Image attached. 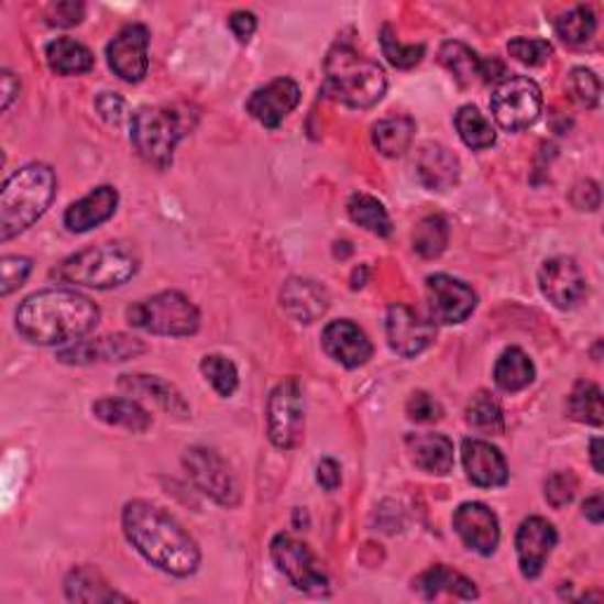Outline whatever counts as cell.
I'll use <instances>...</instances> for the list:
<instances>
[{"instance_id":"22","label":"cell","mask_w":604,"mask_h":604,"mask_svg":"<svg viewBox=\"0 0 604 604\" xmlns=\"http://www.w3.org/2000/svg\"><path fill=\"white\" fill-rule=\"evenodd\" d=\"M117 206H119V191L109 185H102L64 210V227L74 234L90 232L95 227H100L109 218H113Z\"/></svg>"},{"instance_id":"45","label":"cell","mask_w":604,"mask_h":604,"mask_svg":"<svg viewBox=\"0 0 604 604\" xmlns=\"http://www.w3.org/2000/svg\"><path fill=\"white\" fill-rule=\"evenodd\" d=\"M0 270H3V284H0V296L8 298L10 293L22 288L29 279L31 270H34V263L24 255H6L3 263H0Z\"/></svg>"},{"instance_id":"5","label":"cell","mask_w":604,"mask_h":604,"mask_svg":"<svg viewBox=\"0 0 604 604\" xmlns=\"http://www.w3.org/2000/svg\"><path fill=\"white\" fill-rule=\"evenodd\" d=\"M199 123V113L189 105L142 107L130 117V142L150 166L166 171L175 146Z\"/></svg>"},{"instance_id":"2","label":"cell","mask_w":604,"mask_h":604,"mask_svg":"<svg viewBox=\"0 0 604 604\" xmlns=\"http://www.w3.org/2000/svg\"><path fill=\"white\" fill-rule=\"evenodd\" d=\"M100 307L72 288H47L29 296L14 315L18 331L34 345H67L95 331Z\"/></svg>"},{"instance_id":"53","label":"cell","mask_w":604,"mask_h":604,"mask_svg":"<svg viewBox=\"0 0 604 604\" xmlns=\"http://www.w3.org/2000/svg\"><path fill=\"white\" fill-rule=\"evenodd\" d=\"M583 515L593 521V525H600V521L604 519V501H602V494H595L591 498H585L583 503Z\"/></svg>"},{"instance_id":"19","label":"cell","mask_w":604,"mask_h":604,"mask_svg":"<svg viewBox=\"0 0 604 604\" xmlns=\"http://www.w3.org/2000/svg\"><path fill=\"white\" fill-rule=\"evenodd\" d=\"M300 86L293 78H276L265 88H257L251 100L246 102V109L251 117L263 123L265 128L274 130L284 123L288 113L300 105Z\"/></svg>"},{"instance_id":"23","label":"cell","mask_w":604,"mask_h":604,"mask_svg":"<svg viewBox=\"0 0 604 604\" xmlns=\"http://www.w3.org/2000/svg\"><path fill=\"white\" fill-rule=\"evenodd\" d=\"M416 173L420 185L430 191H447L461 177V161L444 144H422L416 156Z\"/></svg>"},{"instance_id":"8","label":"cell","mask_w":604,"mask_h":604,"mask_svg":"<svg viewBox=\"0 0 604 604\" xmlns=\"http://www.w3.org/2000/svg\"><path fill=\"white\" fill-rule=\"evenodd\" d=\"M492 113L508 133L531 128L543 109V95L529 76H505L492 95Z\"/></svg>"},{"instance_id":"49","label":"cell","mask_w":604,"mask_h":604,"mask_svg":"<svg viewBox=\"0 0 604 604\" xmlns=\"http://www.w3.org/2000/svg\"><path fill=\"white\" fill-rule=\"evenodd\" d=\"M571 204H574L579 210H597L600 208V187L593 183V179H585V183H579L571 191Z\"/></svg>"},{"instance_id":"52","label":"cell","mask_w":604,"mask_h":604,"mask_svg":"<svg viewBox=\"0 0 604 604\" xmlns=\"http://www.w3.org/2000/svg\"><path fill=\"white\" fill-rule=\"evenodd\" d=\"M0 86H3V111H8L20 95V78L6 69L0 74Z\"/></svg>"},{"instance_id":"1","label":"cell","mask_w":604,"mask_h":604,"mask_svg":"<svg viewBox=\"0 0 604 604\" xmlns=\"http://www.w3.org/2000/svg\"><path fill=\"white\" fill-rule=\"evenodd\" d=\"M123 534L142 558L171 576L187 579L201 564V550L166 510L150 501H130L121 515Z\"/></svg>"},{"instance_id":"17","label":"cell","mask_w":604,"mask_h":604,"mask_svg":"<svg viewBox=\"0 0 604 604\" xmlns=\"http://www.w3.org/2000/svg\"><path fill=\"white\" fill-rule=\"evenodd\" d=\"M558 546V531L543 517H527L521 521L517 536H515V548H517V562L519 571L525 579L541 576V571L550 558L552 548Z\"/></svg>"},{"instance_id":"36","label":"cell","mask_w":604,"mask_h":604,"mask_svg":"<svg viewBox=\"0 0 604 604\" xmlns=\"http://www.w3.org/2000/svg\"><path fill=\"white\" fill-rule=\"evenodd\" d=\"M465 420L472 430H477L482 435H503L505 430V416L498 399L484 389H480L477 395L470 399Z\"/></svg>"},{"instance_id":"50","label":"cell","mask_w":604,"mask_h":604,"mask_svg":"<svg viewBox=\"0 0 604 604\" xmlns=\"http://www.w3.org/2000/svg\"><path fill=\"white\" fill-rule=\"evenodd\" d=\"M230 29L234 31V36L241 41V43H249L255 34V29H257V20H255V14L253 12H246V10H241V12H234L232 18H230Z\"/></svg>"},{"instance_id":"7","label":"cell","mask_w":604,"mask_h":604,"mask_svg":"<svg viewBox=\"0 0 604 604\" xmlns=\"http://www.w3.org/2000/svg\"><path fill=\"white\" fill-rule=\"evenodd\" d=\"M125 319L133 329L173 338L194 336L201 326L199 309L179 290H163L152 298L133 303L125 309Z\"/></svg>"},{"instance_id":"31","label":"cell","mask_w":604,"mask_h":604,"mask_svg":"<svg viewBox=\"0 0 604 604\" xmlns=\"http://www.w3.org/2000/svg\"><path fill=\"white\" fill-rule=\"evenodd\" d=\"M416 133V121L411 117H392L373 125L371 140L373 146L387 158H397L409 150Z\"/></svg>"},{"instance_id":"11","label":"cell","mask_w":604,"mask_h":604,"mask_svg":"<svg viewBox=\"0 0 604 604\" xmlns=\"http://www.w3.org/2000/svg\"><path fill=\"white\" fill-rule=\"evenodd\" d=\"M270 554L282 574L296 585L298 591L309 595H321L329 591V576H326V571L315 558V552L303 541H298V538H293L288 534H276L272 538Z\"/></svg>"},{"instance_id":"37","label":"cell","mask_w":604,"mask_h":604,"mask_svg":"<svg viewBox=\"0 0 604 604\" xmlns=\"http://www.w3.org/2000/svg\"><path fill=\"white\" fill-rule=\"evenodd\" d=\"M595 31H597V18L595 12L585 6L564 12L562 18L554 22V34L571 47H581L585 43H591Z\"/></svg>"},{"instance_id":"26","label":"cell","mask_w":604,"mask_h":604,"mask_svg":"<svg viewBox=\"0 0 604 604\" xmlns=\"http://www.w3.org/2000/svg\"><path fill=\"white\" fill-rule=\"evenodd\" d=\"M411 461L428 475H449L453 470V442L447 435H409L406 437Z\"/></svg>"},{"instance_id":"18","label":"cell","mask_w":604,"mask_h":604,"mask_svg":"<svg viewBox=\"0 0 604 604\" xmlns=\"http://www.w3.org/2000/svg\"><path fill=\"white\" fill-rule=\"evenodd\" d=\"M453 531L470 550L484 554V558L494 554L501 543L498 517L484 503L459 505V510L453 513Z\"/></svg>"},{"instance_id":"47","label":"cell","mask_w":604,"mask_h":604,"mask_svg":"<svg viewBox=\"0 0 604 604\" xmlns=\"http://www.w3.org/2000/svg\"><path fill=\"white\" fill-rule=\"evenodd\" d=\"M95 107L97 111H100V117L111 123V125H121L125 121V100L121 95L117 92H102L100 97L95 100Z\"/></svg>"},{"instance_id":"25","label":"cell","mask_w":604,"mask_h":604,"mask_svg":"<svg viewBox=\"0 0 604 604\" xmlns=\"http://www.w3.org/2000/svg\"><path fill=\"white\" fill-rule=\"evenodd\" d=\"M119 387L128 395L133 397H146L152 399L156 406H161L163 411L168 416H175L179 420L189 418V404L185 402L183 392H179L173 383L163 381L161 375H144V373H135V375H121Z\"/></svg>"},{"instance_id":"3","label":"cell","mask_w":604,"mask_h":604,"mask_svg":"<svg viewBox=\"0 0 604 604\" xmlns=\"http://www.w3.org/2000/svg\"><path fill=\"white\" fill-rule=\"evenodd\" d=\"M57 194V175L45 163H29L14 171L0 191V241L26 232L45 216Z\"/></svg>"},{"instance_id":"12","label":"cell","mask_w":604,"mask_h":604,"mask_svg":"<svg viewBox=\"0 0 604 604\" xmlns=\"http://www.w3.org/2000/svg\"><path fill=\"white\" fill-rule=\"evenodd\" d=\"M107 62L119 78L140 84L150 72V29L144 24L123 26L107 45Z\"/></svg>"},{"instance_id":"30","label":"cell","mask_w":604,"mask_h":604,"mask_svg":"<svg viewBox=\"0 0 604 604\" xmlns=\"http://www.w3.org/2000/svg\"><path fill=\"white\" fill-rule=\"evenodd\" d=\"M45 59L57 76H80L95 67V57L84 43L74 39H57L47 43Z\"/></svg>"},{"instance_id":"6","label":"cell","mask_w":604,"mask_h":604,"mask_svg":"<svg viewBox=\"0 0 604 604\" xmlns=\"http://www.w3.org/2000/svg\"><path fill=\"white\" fill-rule=\"evenodd\" d=\"M140 270V255L128 243H100L64 257L53 270L62 284L109 290L128 284Z\"/></svg>"},{"instance_id":"38","label":"cell","mask_w":604,"mask_h":604,"mask_svg":"<svg viewBox=\"0 0 604 604\" xmlns=\"http://www.w3.org/2000/svg\"><path fill=\"white\" fill-rule=\"evenodd\" d=\"M567 409H569V416L574 420L600 428L602 420H604V406H602L600 387L595 383L579 381L574 385V389H571Z\"/></svg>"},{"instance_id":"39","label":"cell","mask_w":604,"mask_h":604,"mask_svg":"<svg viewBox=\"0 0 604 604\" xmlns=\"http://www.w3.org/2000/svg\"><path fill=\"white\" fill-rule=\"evenodd\" d=\"M449 222L442 216L422 218L414 230V251L420 257H439L449 246Z\"/></svg>"},{"instance_id":"34","label":"cell","mask_w":604,"mask_h":604,"mask_svg":"<svg viewBox=\"0 0 604 604\" xmlns=\"http://www.w3.org/2000/svg\"><path fill=\"white\" fill-rule=\"evenodd\" d=\"M453 121H455V130H459L461 140L465 142V146H470V150L482 152V150H488V146L496 144V130L492 123L484 119V113L477 107H472V105L461 107L459 111H455Z\"/></svg>"},{"instance_id":"35","label":"cell","mask_w":604,"mask_h":604,"mask_svg":"<svg viewBox=\"0 0 604 604\" xmlns=\"http://www.w3.org/2000/svg\"><path fill=\"white\" fill-rule=\"evenodd\" d=\"M348 213H350L352 222L364 227L366 232H371L375 237L392 234V222H389L385 206L371 194H352L348 201Z\"/></svg>"},{"instance_id":"10","label":"cell","mask_w":604,"mask_h":604,"mask_svg":"<svg viewBox=\"0 0 604 604\" xmlns=\"http://www.w3.org/2000/svg\"><path fill=\"white\" fill-rule=\"evenodd\" d=\"M305 430V399L296 378L276 385L267 402V432L276 449L290 451L300 444Z\"/></svg>"},{"instance_id":"42","label":"cell","mask_w":604,"mask_h":604,"mask_svg":"<svg viewBox=\"0 0 604 604\" xmlns=\"http://www.w3.org/2000/svg\"><path fill=\"white\" fill-rule=\"evenodd\" d=\"M508 53L519 64L527 67H541L552 55V45L543 39H513L508 43Z\"/></svg>"},{"instance_id":"28","label":"cell","mask_w":604,"mask_h":604,"mask_svg":"<svg viewBox=\"0 0 604 604\" xmlns=\"http://www.w3.org/2000/svg\"><path fill=\"white\" fill-rule=\"evenodd\" d=\"M414 585H416V591L426 600H435L442 593H449V595L461 597V600H475L477 597L475 583H472L468 576L459 574V571L444 567V564H437L428 571H422Z\"/></svg>"},{"instance_id":"13","label":"cell","mask_w":604,"mask_h":604,"mask_svg":"<svg viewBox=\"0 0 604 604\" xmlns=\"http://www.w3.org/2000/svg\"><path fill=\"white\" fill-rule=\"evenodd\" d=\"M538 286L541 293L558 309H574L587 296V282L576 260L571 257H550L538 270Z\"/></svg>"},{"instance_id":"16","label":"cell","mask_w":604,"mask_h":604,"mask_svg":"<svg viewBox=\"0 0 604 604\" xmlns=\"http://www.w3.org/2000/svg\"><path fill=\"white\" fill-rule=\"evenodd\" d=\"M387 342L399 356H418L426 352L435 340V323L416 315L411 307L406 305H392L387 312Z\"/></svg>"},{"instance_id":"46","label":"cell","mask_w":604,"mask_h":604,"mask_svg":"<svg viewBox=\"0 0 604 604\" xmlns=\"http://www.w3.org/2000/svg\"><path fill=\"white\" fill-rule=\"evenodd\" d=\"M406 414L414 422H422V426H428V422H437L439 418L444 416L442 404H439L428 392H414L406 402Z\"/></svg>"},{"instance_id":"14","label":"cell","mask_w":604,"mask_h":604,"mask_svg":"<svg viewBox=\"0 0 604 604\" xmlns=\"http://www.w3.org/2000/svg\"><path fill=\"white\" fill-rule=\"evenodd\" d=\"M430 317L437 323H463L477 307V293L449 274H432L426 282Z\"/></svg>"},{"instance_id":"44","label":"cell","mask_w":604,"mask_h":604,"mask_svg":"<svg viewBox=\"0 0 604 604\" xmlns=\"http://www.w3.org/2000/svg\"><path fill=\"white\" fill-rule=\"evenodd\" d=\"M579 482L574 477V472H554L546 480V501L552 505L554 510H562L567 505L574 501L576 496Z\"/></svg>"},{"instance_id":"40","label":"cell","mask_w":604,"mask_h":604,"mask_svg":"<svg viewBox=\"0 0 604 604\" xmlns=\"http://www.w3.org/2000/svg\"><path fill=\"white\" fill-rule=\"evenodd\" d=\"M201 373L220 397H232L239 387V371L232 359L222 354H206L201 359Z\"/></svg>"},{"instance_id":"43","label":"cell","mask_w":604,"mask_h":604,"mask_svg":"<svg viewBox=\"0 0 604 604\" xmlns=\"http://www.w3.org/2000/svg\"><path fill=\"white\" fill-rule=\"evenodd\" d=\"M569 88H571V95H574V100L585 109H593L600 105L602 86H600V78L591 69L579 67L571 72Z\"/></svg>"},{"instance_id":"48","label":"cell","mask_w":604,"mask_h":604,"mask_svg":"<svg viewBox=\"0 0 604 604\" xmlns=\"http://www.w3.org/2000/svg\"><path fill=\"white\" fill-rule=\"evenodd\" d=\"M86 6L80 3H57L47 12V22L53 26H76L84 22Z\"/></svg>"},{"instance_id":"54","label":"cell","mask_w":604,"mask_h":604,"mask_svg":"<svg viewBox=\"0 0 604 604\" xmlns=\"http://www.w3.org/2000/svg\"><path fill=\"white\" fill-rule=\"evenodd\" d=\"M591 461H593V468H595L597 475H602L604 465H602V439L600 437H595L591 442Z\"/></svg>"},{"instance_id":"4","label":"cell","mask_w":604,"mask_h":604,"mask_svg":"<svg viewBox=\"0 0 604 604\" xmlns=\"http://www.w3.org/2000/svg\"><path fill=\"white\" fill-rule=\"evenodd\" d=\"M387 90V76L378 62L356 53L352 45H333L323 62V92L350 109L378 105Z\"/></svg>"},{"instance_id":"24","label":"cell","mask_w":604,"mask_h":604,"mask_svg":"<svg viewBox=\"0 0 604 604\" xmlns=\"http://www.w3.org/2000/svg\"><path fill=\"white\" fill-rule=\"evenodd\" d=\"M329 293L312 279H288L282 288V307L298 323H315L329 312Z\"/></svg>"},{"instance_id":"32","label":"cell","mask_w":604,"mask_h":604,"mask_svg":"<svg viewBox=\"0 0 604 604\" xmlns=\"http://www.w3.org/2000/svg\"><path fill=\"white\" fill-rule=\"evenodd\" d=\"M534 378H536V369L527 352H521L519 348H508L498 356V362L494 366V381L498 389L519 392L529 387Z\"/></svg>"},{"instance_id":"15","label":"cell","mask_w":604,"mask_h":604,"mask_svg":"<svg viewBox=\"0 0 604 604\" xmlns=\"http://www.w3.org/2000/svg\"><path fill=\"white\" fill-rule=\"evenodd\" d=\"M142 340L130 338L123 333L102 336L95 340H76V345H69L57 352L62 364L72 366H92V364H121L128 359H135L144 352Z\"/></svg>"},{"instance_id":"41","label":"cell","mask_w":604,"mask_h":604,"mask_svg":"<svg viewBox=\"0 0 604 604\" xmlns=\"http://www.w3.org/2000/svg\"><path fill=\"white\" fill-rule=\"evenodd\" d=\"M381 45L387 62L397 69H414L426 57V45H404L389 24H385L381 31Z\"/></svg>"},{"instance_id":"29","label":"cell","mask_w":604,"mask_h":604,"mask_svg":"<svg viewBox=\"0 0 604 604\" xmlns=\"http://www.w3.org/2000/svg\"><path fill=\"white\" fill-rule=\"evenodd\" d=\"M64 593L72 602H128V597L109 587L105 576L92 567L72 569L64 581Z\"/></svg>"},{"instance_id":"9","label":"cell","mask_w":604,"mask_h":604,"mask_svg":"<svg viewBox=\"0 0 604 604\" xmlns=\"http://www.w3.org/2000/svg\"><path fill=\"white\" fill-rule=\"evenodd\" d=\"M183 463L189 480L210 501H216L222 508H234V505H239L241 492L237 477L232 475L230 465L224 463V459L216 449L191 447L187 449Z\"/></svg>"},{"instance_id":"20","label":"cell","mask_w":604,"mask_h":604,"mask_svg":"<svg viewBox=\"0 0 604 604\" xmlns=\"http://www.w3.org/2000/svg\"><path fill=\"white\" fill-rule=\"evenodd\" d=\"M321 345L333 362L345 369L364 366L373 356V345L369 336L350 319L331 321L321 333Z\"/></svg>"},{"instance_id":"33","label":"cell","mask_w":604,"mask_h":604,"mask_svg":"<svg viewBox=\"0 0 604 604\" xmlns=\"http://www.w3.org/2000/svg\"><path fill=\"white\" fill-rule=\"evenodd\" d=\"M439 62L444 64L461 86H470L477 78H484V59L461 41H447L439 47Z\"/></svg>"},{"instance_id":"27","label":"cell","mask_w":604,"mask_h":604,"mask_svg":"<svg viewBox=\"0 0 604 604\" xmlns=\"http://www.w3.org/2000/svg\"><path fill=\"white\" fill-rule=\"evenodd\" d=\"M92 416L107 422L111 428H123L130 432H146L152 428L150 411L133 399L123 397H105L92 404Z\"/></svg>"},{"instance_id":"21","label":"cell","mask_w":604,"mask_h":604,"mask_svg":"<svg viewBox=\"0 0 604 604\" xmlns=\"http://www.w3.org/2000/svg\"><path fill=\"white\" fill-rule=\"evenodd\" d=\"M463 465L468 480L482 488H494L508 484L510 470L505 463V455L484 439H465L463 442Z\"/></svg>"},{"instance_id":"51","label":"cell","mask_w":604,"mask_h":604,"mask_svg":"<svg viewBox=\"0 0 604 604\" xmlns=\"http://www.w3.org/2000/svg\"><path fill=\"white\" fill-rule=\"evenodd\" d=\"M317 482L326 488V492H336V488L342 484V470L338 461L323 459L317 468Z\"/></svg>"}]
</instances>
